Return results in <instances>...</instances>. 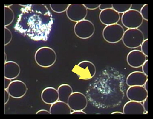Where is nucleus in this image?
<instances>
[{"mask_svg": "<svg viewBox=\"0 0 153 119\" xmlns=\"http://www.w3.org/2000/svg\"><path fill=\"white\" fill-rule=\"evenodd\" d=\"M23 7L14 26L19 33L36 41H46L53 23L51 12L44 4L22 5Z\"/></svg>", "mask_w": 153, "mask_h": 119, "instance_id": "nucleus-1", "label": "nucleus"}, {"mask_svg": "<svg viewBox=\"0 0 153 119\" xmlns=\"http://www.w3.org/2000/svg\"><path fill=\"white\" fill-rule=\"evenodd\" d=\"M144 40L143 32L139 29H134L125 31L122 40L127 48L135 49L140 46Z\"/></svg>", "mask_w": 153, "mask_h": 119, "instance_id": "nucleus-2", "label": "nucleus"}, {"mask_svg": "<svg viewBox=\"0 0 153 119\" xmlns=\"http://www.w3.org/2000/svg\"><path fill=\"white\" fill-rule=\"evenodd\" d=\"M55 52L49 47H42L36 51L35 60L36 64L42 67H49L52 66L56 60Z\"/></svg>", "mask_w": 153, "mask_h": 119, "instance_id": "nucleus-3", "label": "nucleus"}, {"mask_svg": "<svg viewBox=\"0 0 153 119\" xmlns=\"http://www.w3.org/2000/svg\"><path fill=\"white\" fill-rule=\"evenodd\" d=\"M125 31L123 28L118 24L106 26L103 31V37L105 41L110 43H116L122 40Z\"/></svg>", "mask_w": 153, "mask_h": 119, "instance_id": "nucleus-4", "label": "nucleus"}, {"mask_svg": "<svg viewBox=\"0 0 153 119\" xmlns=\"http://www.w3.org/2000/svg\"><path fill=\"white\" fill-rule=\"evenodd\" d=\"M143 17L138 10L130 9L123 14L121 21L123 25L128 29H138L143 24Z\"/></svg>", "mask_w": 153, "mask_h": 119, "instance_id": "nucleus-5", "label": "nucleus"}, {"mask_svg": "<svg viewBox=\"0 0 153 119\" xmlns=\"http://www.w3.org/2000/svg\"><path fill=\"white\" fill-rule=\"evenodd\" d=\"M73 72L78 76L79 79L87 80L94 76L96 68L93 63L88 61H84L74 67Z\"/></svg>", "mask_w": 153, "mask_h": 119, "instance_id": "nucleus-6", "label": "nucleus"}, {"mask_svg": "<svg viewBox=\"0 0 153 119\" xmlns=\"http://www.w3.org/2000/svg\"><path fill=\"white\" fill-rule=\"evenodd\" d=\"M74 30L77 37L82 39H88L94 34L95 26L90 20L85 19L76 22Z\"/></svg>", "mask_w": 153, "mask_h": 119, "instance_id": "nucleus-7", "label": "nucleus"}, {"mask_svg": "<svg viewBox=\"0 0 153 119\" xmlns=\"http://www.w3.org/2000/svg\"><path fill=\"white\" fill-rule=\"evenodd\" d=\"M66 12L70 20L77 22L85 20L87 16V9L84 4H69Z\"/></svg>", "mask_w": 153, "mask_h": 119, "instance_id": "nucleus-8", "label": "nucleus"}, {"mask_svg": "<svg viewBox=\"0 0 153 119\" xmlns=\"http://www.w3.org/2000/svg\"><path fill=\"white\" fill-rule=\"evenodd\" d=\"M68 104L71 110L74 111H82L87 107V98L82 93L75 92L70 96L68 100Z\"/></svg>", "mask_w": 153, "mask_h": 119, "instance_id": "nucleus-9", "label": "nucleus"}, {"mask_svg": "<svg viewBox=\"0 0 153 119\" xmlns=\"http://www.w3.org/2000/svg\"><path fill=\"white\" fill-rule=\"evenodd\" d=\"M126 95L130 101L143 102L148 97V92L144 86H134L129 87L127 90Z\"/></svg>", "mask_w": 153, "mask_h": 119, "instance_id": "nucleus-10", "label": "nucleus"}, {"mask_svg": "<svg viewBox=\"0 0 153 119\" xmlns=\"http://www.w3.org/2000/svg\"><path fill=\"white\" fill-rule=\"evenodd\" d=\"M146 57L140 50H133L127 55V63L134 68L142 67L146 60Z\"/></svg>", "mask_w": 153, "mask_h": 119, "instance_id": "nucleus-11", "label": "nucleus"}, {"mask_svg": "<svg viewBox=\"0 0 153 119\" xmlns=\"http://www.w3.org/2000/svg\"><path fill=\"white\" fill-rule=\"evenodd\" d=\"M100 21L106 26L117 24L120 20V14L113 8L101 11L99 15Z\"/></svg>", "mask_w": 153, "mask_h": 119, "instance_id": "nucleus-12", "label": "nucleus"}, {"mask_svg": "<svg viewBox=\"0 0 153 119\" xmlns=\"http://www.w3.org/2000/svg\"><path fill=\"white\" fill-rule=\"evenodd\" d=\"M7 93L12 97H21L25 94L27 90L26 85L24 82L19 80H15L9 84L7 88Z\"/></svg>", "mask_w": 153, "mask_h": 119, "instance_id": "nucleus-13", "label": "nucleus"}, {"mask_svg": "<svg viewBox=\"0 0 153 119\" xmlns=\"http://www.w3.org/2000/svg\"><path fill=\"white\" fill-rule=\"evenodd\" d=\"M147 80H148V76L144 73L140 71H134L128 75L126 79V84L129 87L143 86Z\"/></svg>", "mask_w": 153, "mask_h": 119, "instance_id": "nucleus-14", "label": "nucleus"}, {"mask_svg": "<svg viewBox=\"0 0 153 119\" xmlns=\"http://www.w3.org/2000/svg\"><path fill=\"white\" fill-rule=\"evenodd\" d=\"M143 104L139 102L130 101L125 104L123 108L125 114H144L145 113Z\"/></svg>", "mask_w": 153, "mask_h": 119, "instance_id": "nucleus-15", "label": "nucleus"}, {"mask_svg": "<svg viewBox=\"0 0 153 119\" xmlns=\"http://www.w3.org/2000/svg\"><path fill=\"white\" fill-rule=\"evenodd\" d=\"M20 71V66L14 62L5 63V78L7 80L14 79L19 76Z\"/></svg>", "mask_w": 153, "mask_h": 119, "instance_id": "nucleus-16", "label": "nucleus"}, {"mask_svg": "<svg viewBox=\"0 0 153 119\" xmlns=\"http://www.w3.org/2000/svg\"><path fill=\"white\" fill-rule=\"evenodd\" d=\"M58 91L59 100L68 103L69 98L73 93L71 87L67 84H62L59 87Z\"/></svg>", "mask_w": 153, "mask_h": 119, "instance_id": "nucleus-17", "label": "nucleus"}, {"mask_svg": "<svg viewBox=\"0 0 153 119\" xmlns=\"http://www.w3.org/2000/svg\"><path fill=\"white\" fill-rule=\"evenodd\" d=\"M56 113L71 114V109L68 103L61 101L56 102L54 104Z\"/></svg>", "mask_w": 153, "mask_h": 119, "instance_id": "nucleus-18", "label": "nucleus"}, {"mask_svg": "<svg viewBox=\"0 0 153 119\" xmlns=\"http://www.w3.org/2000/svg\"><path fill=\"white\" fill-rule=\"evenodd\" d=\"M6 6V5H5ZM5 6V27L8 26L12 23L14 19V13L10 6Z\"/></svg>", "mask_w": 153, "mask_h": 119, "instance_id": "nucleus-19", "label": "nucleus"}, {"mask_svg": "<svg viewBox=\"0 0 153 119\" xmlns=\"http://www.w3.org/2000/svg\"><path fill=\"white\" fill-rule=\"evenodd\" d=\"M132 4H112V8L118 13L124 14L131 9Z\"/></svg>", "mask_w": 153, "mask_h": 119, "instance_id": "nucleus-20", "label": "nucleus"}, {"mask_svg": "<svg viewBox=\"0 0 153 119\" xmlns=\"http://www.w3.org/2000/svg\"><path fill=\"white\" fill-rule=\"evenodd\" d=\"M69 4H51V9L57 13H61L66 11Z\"/></svg>", "mask_w": 153, "mask_h": 119, "instance_id": "nucleus-21", "label": "nucleus"}, {"mask_svg": "<svg viewBox=\"0 0 153 119\" xmlns=\"http://www.w3.org/2000/svg\"><path fill=\"white\" fill-rule=\"evenodd\" d=\"M141 15L143 20L148 21V4H145L143 5L140 10Z\"/></svg>", "mask_w": 153, "mask_h": 119, "instance_id": "nucleus-22", "label": "nucleus"}, {"mask_svg": "<svg viewBox=\"0 0 153 119\" xmlns=\"http://www.w3.org/2000/svg\"><path fill=\"white\" fill-rule=\"evenodd\" d=\"M140 47L141 52L146 57H148V39L144 40Z\"/></svg>", "mask_w": 153, "mask_h": 119, "instance_id": "nucleus-23", "label": "nucleus"}, {"mask_svg": "<svg viewBox=\"0 0 153 119\" xmlns=\"http://www.w3.org/2000/svg\"><path fill=\"white\" fill-rule=\"evenodd\" d=\"M143 72L145 74L146 76H148V60H146V62H144V64L142 66Z\"/></svg>", "mask_w": 153, "mask_h": 119, "instance_id": "nucleus-24", "label": "nucleus"}, {"mask_svg": "<svg viewBox=\"0 0 153 119\" xmlns=\"http://www.w3.org/2000/svg\"><path fill=\"white\" fill-rule=\"evenodd\" d=\"M87 10H94L100 7V4H84Z\"/></svg>", "mask_w": 153, "mask_h": 119, "instance_id": "nucleus-25", "label": "nucleus"}, {"mask_svg": "<svg viewBox=\"0 0 153 119\" xmlns=\"http://www.w3.org/2000/svg\"><path fill=\"white\" fill-rule=\"evenodd\" d=\"M99 9L101 11L112 8V4H100Z\"/></svg>", "mask_w": 153, "mask_h": 119, "instance_id": "nucleus-26", "label": "nucleus"}, {"mask_svg": "<svg viewBox=\"0 0 153 119\" xmlns=\"http://www.w3.org/2000/svg\"><path fill=\"white\" fill-rule=\"evenodd\" d=\"M143 107L144 108V111L146 112H148V97H147L145 100L143 102Z\"/></svg>", "mask_w": 153, "mask_h": 119, "instance_id": "nucleus-27", "label": "nucleus"}, {"mask_svg": "<svg viewBox=\"0 0 153 119\" xmlns=\"http://www.w3.org/2000/svg\"><path fill=\"white\" fill-rule=\"evenodd\" d=\"M143 86H144V88L146 89V91L148 92V80L146 81V82L144 84V85Z\"/></svg>", "mask_w": 153, "mask_h": 119, "instance_id": "nucleus-28", "label": "nucleus"}, {"mask_svg": "<svg viewBox=\"0 0 153 119\" xmlns=\"http://www.w3.org/2000/svg\"><path fill=\"white\" fill-rule=\"evenodd\" d=\"M85 112L82 111H74L71 114H85Z\"/></svg>", "mask_w": 153, "mask_h": 119, "instance_id": "nucleus-29", "label": "nucleus"}, {"mask_svg": "<svg viewBox=\"0 0 153 119\" xmlns=\"http://www.w3.org/2000/svg\"><path fill=\"white\" fill-rule=\"evenodd\" d=\"M111 114H123V112H117H117H113V113H112Z\"/></svg>", "mask_w": 153, "mask_h": 119, "instance_id": "nucleus-30", "label": "nucleus"}]
</instances>
